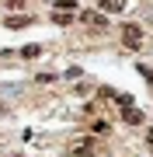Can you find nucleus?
<instances>
[{
  "label": "nucleus",
  "instance_id": "6e6552de",
  "mask_svg": "<svg viewBox=\"0 0 153 157\" xmlns=\"http://www.w3.org/2000/svg\"><path fill=\"white\" fill-rule=\"evenodd\" d=\"M52 7H56V11H70V14H73V11H77V0H56Z\"/></svg>",
  "mask_w": 153,
  "mask_h": 157
},
{
  "label": "nucleus",
  "instance_id": "f257e3e1",
  "mask_svg": "<svg viewBox=\"0 0 153 157\" xmlns=\"http://www.w3.org/2000/svg\"><path fill=\"white\" fill-rule=\"evenodd\" d=\"M122 39H125V45H132V49H139V42H143V28L139 25H122Z\"/></svg>",
  "mask_w": 153,
  "mask_h": 157
},
{
  "label": "nucleus",
  "instance_id": "7ed1b4c3",
  "mask_svg": "<svg viewBox=\"0 0 153 157\" xmlns=\"http://www.w3.org/2000/svg\"><path fill=\"white\" fill-rule=\"evenodd\" d=\"M31 21H35L31 14H17V17H7V28H28Z\"/></svg>",
  "mask_w": 153,
  "mask_h": 157
},
{
  "label": "nucleus",
  "instance_id": "0eeeda50",
  "mask_svg": "<svg viewBox=\"0 0 153 157\" xmlns=\"http://www.w3.org/2000/svg\"><path fill=\"white\" fill-rule=\"evenodd\" d=\"M73 157H94V143H80L73 150Z\"/></svg>",
  "mask_w": 153,
  "mask_h": 157
},
{
  "label": "nucleus",
  "instance_id": "39448f33",
  "mask_svg": "<svg viewBox=\"0 0 153 157\" xmlns=\"http://www.w3.org/2000/svg\"><path fill=\"white\" fill-rule=\"evenodd\" d=\"M84 21L91 28H104V14H97V11H84Z\"/></svg>",
  "mask_w": 153,
  "mask_h": 157
},
{
  "label": "nucleus",
  "instance_id": "423d86ee",
  "mask_svg": "<svg viewBox=\"0 0 153 157\" xmlns=\"http://www.w3.org/2000/svg\"><path fill=\"white\" fill-rule=\"evenodd\" d=\"M42 56V45H24L21 49V59H38Z\"/></svg>",
  "mask_w": 153,
  "mask_h": 157
},
{
  "label": "nucleus",
  "instance_id": "f03ea898",
  "mask_svg": "<svg viewBox=\"0 0 153 157\" xmlns=\"http://www.w3.org/2000/svg\"><path fill=\"white\" fill-rule=\"evenodd\" d=\"M97 7H101L104 14H122L129 4H125V0H97Z\"/></svg>",
  "mask_w": 153,
  "mask_h": 157
},
{
  "label": "nucleus",
  "instance_id": "9d476101",
  "mask_svg": "<svg viewBox=\"0 0 153 157\" xmlns=\"http://www.w3.org/2000/svg\"><path fill=\"white\" fill-rule=\"evenodd\" d=\"M4 112H7V105H4V101H0V115H4Z\"/></svg>",
  "mask_w": 153,
  "mask_h": 157
},
{
  "label": "nucleus",
  "instance_id": "1a4fd4ad",
  "mask_svg": "<svg viewBox=\"0 0 153 157\" xmlns=\"http://www.w3.org/2000/svg\"><path fill=\"white\" fill-rule=\"evenodd\" d=\"M7 7H11V11H21V7H24V0H7Z\"/></svg>",
  "mask_w": 153,
  "mask_h": 157
},
{
  "label": "nucleus",
  "instance_id": "20e7f679",
  "mask_svg": "<svg viewBox=\"0 0 153 157\" xmlns=\"http://www.w3.org/2000/svg\"><path fill=\"white\" fill-rule=\"evenodd\" d=\"M122 119H125L129 126H139V122H143V112H139V108H132V105H125V115H122Z\"/></svg>",
  "mask_w": 153,
  "mask_h": 157
}]
</instances>
